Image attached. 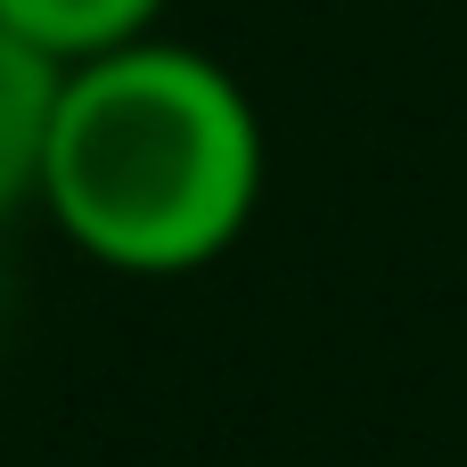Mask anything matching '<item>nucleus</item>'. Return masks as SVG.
I'll return each mask as SVG.
<instances>
[{
	"label": "nucleus",
	"instance_id": "nucleus-1",
	"mask_svg": "<svg viewBox=\"0 0 467 467\" xmlns=\"http://www.w3.org/2000/svg\"><path fill=\"white\" fill-rule=\"evenodd\" d=\"M271 189V140L246 82L189 41H123L66 66L41 213L115 279H189L222 263Z\"/></svg>",
	"mask_w": 467,
	"mask_h": 467
},
{
	"label": "nucleus",
	"instance_id": "nucleus-3",
	"mask_svg": "<svg viewBox=\"0 0 467 467\" xmlns=\"http://www.w3.org/2000/svg\"><path fill=\"white\" fill-rule=\"evenodd\" d=\"M0 16L41 41L57 66H82V57H107L123 41H148L164 0H0Z\"/></svg>",
	"mask_w": 467,
	"mask_h": 467
},
{
	"label": "nucleus",
	"instance_id": "nucleus-4",
	"mask_svg": "<svg viewBox=\"0 0 467 467\" xmlns=\"http://www.w3.org/2000/svg\"><path fill=\"white\" fill-rule=\"evenodd\" d=\"M279 467H287V460H279Z\"/></svg>",
	"mask_w": 467,
	"mask_h": 467
},
{
	"label": "nucleus",
	"instance_id": "nucleus-2",
	"mask_svg": "<svg viewBox=\"0 0 467 467\" xmlns=\"http://www.w3.org/2000/svg\"><path fill=\"white\" fill-rule=\"evenodd\" d=\"M57 90H66V66L0 16V222L41 205V156H49Z\"/></svg>",
	"mask_w": 467,
	"mask_h": 467
}]
</instances>
